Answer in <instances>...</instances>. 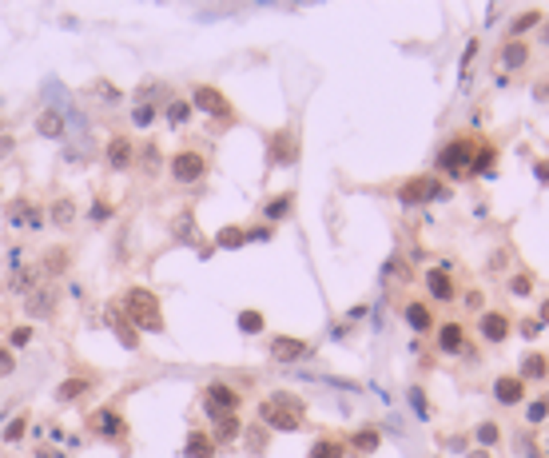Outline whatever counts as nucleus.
Listing matches in <instances>:
<instances>
[{"label": "nucleus", "instance_id": "bb28decb", "mask_svg": "<svg viewBox=\"0 0 549 458\" xmlns=\"http://www.w3.org/2000/svg\"><path fill=\"white\" fill-rule=\"evenodd\" d=\"M541 24V9H529V12H518L513 16V24H509V40H521L529 28H538Z\"/></svg>", "mask_w": 549, "mask_h": 458}, {"label": "nucleus", "instance_id": "f3484780", "mask_svg": "<svg viewBox=\"0 0 549 458\" xmlns=\"http://www.w3.org/2000/svg\"><path fill=\"white\" fill-rule=\"evenodd\" d=\"M518 378L521 383H545L549 378V355H541V351H526L518 363Z\"/></svg>", "mask_w": 549, "mask_h": 458}, {"label": "nucleus", "instance_id": "4468645a", "mask_svg": "<svg viewBox=\"0 0 549 458\" xmlns=\"http://www.w3.org/2000/svg\"><path fill=\"white\" fill-rule=\"evenodd\" d=\"M509 315L506 311H482L478 315V335H482V343H506L509 339Z\"/></svg>", "mask_w": 549, "mask_h": 458}, {"label": "nucleus", "instance_id": "5701e85b", "mask_svg": "<svg viewBox=\"0 0 549 458\" xmlns=\"http://www.w3.org/2000/svg\"><path fill=\"white\" fill-rule=\"evenodd\" d=\"M382 447V430L379 427H359L350 430V450H359V454H374Z\"/></svg>", "mask_w": 549, "mask_h": 458}, {"label": "nucleus", "instance_id": "c85d7f7f", "mask_svg": "<svg viewBox=\"0 0 549 458\" xmlns=\"http://www.w3.org/2000/svg\"><path fill=\"white\" fill-rule=\"evenodd\" d=\"M40 279H44L40 267H24V271H16V279H12V291H16V295H28V291L40 287Z\"/></svg>", "mask_w": 549, "mask_h": 458}, {"label": "nucleus", "instance_id": "423d86ee", "mask_svg": "<svg viewBox=\"0 0 549 458\" xmlns=\"http://www.w3.org/2000/svg\"><path fill=\"white\" fill-rule=\"evenodd\" d=\"M243 398L235 387H227V383H207V391H203V415L211 418V422H219V418L227 415H239Z\"/></svg>", "mask_w": 549, "mask_h": 458}, {"label": "nucleus", "instance_id": "393cba45", "mask_svg": "<svg viewBox=\"0 0 549 458\" xmlns=\"http://www.w3.org/2000/svg\"><path fill=\"white\" fill-rule=\"evenodd\" d=\"M183 454L187 458H215V442H211L207 430H191L187 442H183Z\"/></svg>", "mask_w": 549, "mask_h": 458}, {"label": "nucleus", "instance_id": "3c124183", "mask_svg": "<svg viewBox=\"0 0 549 458\" xmlns=\"http://www.w3.org/2000/svg\"><path fill=\"white\" fill-rule=\"evenodd\" d=\"M469 458H489L486 450H469Z\"/></svg>", "mask_w": 549, "mask_h": 458}, {"label": "nucleus", "instance_id": "a211bd4d", "mask_svg": "<svg viewBox=\"0 0 549 458\" xmlns=\"http://www.w3.org/2000/svg\"><path fill=\"white\" fill-rule=\"evenodd\" d=\"M529 56H533V52H529L526 40H506V44H501V52H498V60H501V68H506V72H521L529 64Z\"/></svg>", "mask_w": 549, "mask_h": 458}, {"label": "nucleus", "instance_id": "aec40b11", "mask_svg": "<svg viewBox=\"0 0 549 458\" xmlns=\"http://www.w3.org/2000/svg\"><path fill=\"white\" fill-rule=\"evenodd\" d=\"M290 212H295V192H279V195H271L267 204L259 207V215L267 219V224H279V219H287Z\"/></svg>", "mask_w": 549, "mask_h": 458}, {"label": "nucleus", "instance_id": "2f4dec72", "mask_svg": "<svg viewBox=\"0 0 549 458\" xmlns=\"http://www.w3.org/2000/svg\"><path fill=\"white\" fill-rule=\"evenodd\" d=\"M88 387H92L88 378H68V383H60V387H56V403H72V398H80Z\"/></svg>", "mask_w": 549, "mask_h": 458}, {"label": "nucleus", "instance_id": "9b49d317", "mask_svg": "<svg viewBox=\"0 0 549 458\" xmlns=\"http://www.w3.org/2000/svg\"><path fill=\"white\" fill-rule=\"evenodd\" d=\"M434 343H438L442 355L458 359L469 351V331L462 323H442V327H434Z\"/></svg>", "mask_w": 549, "mask_h": 458}, {"label": "nucleus", "instance_id": "4c0bfd02", "mask_svg": "<svg viewBox=\"0 0 549 458\" xmlns=\"http://www.w3.org/2000/svg\"><path fill=\"white\" fill-rule=\"evenodd\" d=\"M509 291H513L518 299H529V295H533V275H529V271H518L513 279H509Z\"/></svg>", "mask_w": 549, "mask_h": 458}, {"label": "nucleus", "instance_id": "a19ab883", "mask_svg": "<svg viewBox=\"0 0 549 458\" xmlns=\"http://www.w3.org/2000/svg\"><path fill=\"white\" fill-rule=\"evenodd\" d=\"M88 219H92V224H108V219H112V207H108V204H100V200H96V204L88 207Z\"/></svg>", "mask_w": 549, "mask_h": 458}, {"label": "nucleus", "instance_id": "c756f323", "mask_svg": "<svg viewBox=\"0 0 549 458\" xmlns=\"http://www.w3.org/2000/svg\"><path fill=\"white\" fill-rule=\"evenodd\" d=\"M239 331L243 335H263V327H267V319H263V311H255V307H247V311H239Z\"/></svg>", "mask_w": 549, "mask_h": 458}, {"label": "nucleus", "instance_id": "39448f33", "mask_svg": "<svg viewBox=\"0 0 549 458\" xmlns=\"http://www.w3.org/2000/svg\"><path fill=\"white\" fill-rule=\"evenodd\" d=\"M187 104L195 108V112H207V116H215V120H223V124L235 120V104H231L215 84H195L191 96H187Z\"/></svg>", "mask_w": 549, "mask_h": 458}, {"label": "nucleus", "instance_id": "f8f14e48", "mask_svg": "<svg viewBox=\"0 0 549 458\" xmlns=\"http://www.w3.org/2000/svg\"><path fill=\"white\" fill-rule=\"evenodd\" d=\"M267 355L275 359V363H299V359L310 355V343L307 339H295V335H271Z\"/></svg>", "mask_w": 549, "mask_h": 458}, {"label": "nucleus", "instance_id": "412c9836", "mask_svg": "<svg viewBox=\"0 0 549 458\" xmlns=\"http://www.w3.org/2000/svg\"><path fill=\"white\" fill-rule=\"evenodd\" d=\"M92 427L100 430V438H128V422H124L116 410H100V415H92Z\"/></svg>", "mask_w": 549, "mask_h": 458}, {"label": "nucleus", "instance_id": "ea45409f", "mask_svg": "<svg viewBox=\"0 0 549 458\" xmlns=\"http://www.w3.org/2000/svg\"><path fill=\"white\" fill-rule=\"evenodd\" d=\"M131 124H136V128H151V124H156V108H148V104H140V108L131 112Z\"/></svg>", "mask_w": 549, "mask_h": 458}, {"label": "nucleus", "instance_id": "473e14b6", "mask_svg": "<svg viewBox=\"0 0 549 458\" xmlns=\"http://www.w3.org/2000/svg\"><path fill=\"white\" fill-rule=\"evenodd\" d=\"M36 132L48 136V140H60V136H64V120L56 112H44L40 120H36Z\"/></svg>", "mask_w": 549, "mask_h": 458}, {"label": "nucleus", "instance_id": "6e6552de", "mask_svg": "<svg viewBox=\"0 0 549 458\" xmlns=\"http://www.w3.org/2000/svg\"><path fill=\"white\" fill-rule=\"evenodd\" d=\"M136 156H140V148L124 132H116L108 140V148H104V163H108L112 172H131V168H136Z\"/></svg>", "mask_w": 549, "mask_h": 458}, {"label": "nucleus", "instance_id": "e433bc0d", "mask_svg": "<svg viewBox=\"0 0 549 458\" xmlns=\"http://www.w3.org/2000/svg\"><path fill=\"white\" fill-rule=\"evenodd\" d=\"M24 430H28V415H16V418L9 422V427L0 430V442H21Z\"/></svg>", "mask_w": 549, "mask_h": 458}, {"label": "nucleus", "instance_id": "1a4fd4ad", "mask_svg": "<svg viewBox=\"0 0 549 458\" xmlns=\"http://www.w3.org/2000/svg\"><path fill=\"white\" fill-rule=\"evenodd\" d=\"M56 307H60V287H56V283H40L36 291L24 295V311H28V319H52V315H56Z\"/></svg>", "mask_w": 549, "mask_h": 458}, {"label": "nucleus", "instance_id": "8fccbe9b", "mask_svg": "<svg viewBox=\"0 0 549 458\" xmlns=\"http://www.w3.org/2000/svg\"><path fill=\"white\" fill-rule=\"evenodd\" d=\"M541 450H545V458H549V430H545V438H541Z\"/></svg>", "mask_w": 549, "mask_h": 458}, {"label": "nucleus", "instance_id": "79ce46f5", "mask_svg": "<svg viewBox=\"0 0 549 458\" xmlns=\"http://www.w3.org/2000/svg\"><path fill=\"white\" fill-rule=\"evenodd\" d=\"M32 343V327H16L9 335V347H28Z\"/></svg>", "mask_w": 549, "mask_h": 458}, {"label": "nucleus", "instance_id": "72a5a7b5", "mask_svg": "<svg viewBox=\"0 0 549 458\" xmlns=\"http://www.w3.org/2000/svg\"><path fill=\"white\" fill-rule=\"evenodd\" d=\"M48 215H52V224L68 227V224H76V204H72V200H56Z\"/></svg>", "mask_w": 549, "mask_h": 458}, {"label": "nucleus", "instance_id": "37998d69", "mask_svg": "<svg viewBox=\"0 0 549 458\" xmlns=\"http://www.w3.org/2000/svg\"><path fill=\"white\" fill-rule=\"evenodd\" d=\"M12 371H16V359H12V351H4V347H0V378H9Z\"/></svg>", "mask_w": 549, "mask_h": 458}, {"label": "nucleus", "instance_id": "f257e3e1", "mask_svg": "<svg viewBox=\"0 0 549 458\" xmlns=\"http://www.w3.org/2000/svg\"><path fill=\"white\" fill-rule=\"evenodd\" d=\"M259 422L271 430L290 435V430H299L307 422V403L299 395H290V391H275V395H267L259 403Z\"/></svg>", "mask_w": 549, "mask_h": 458}, {"label": "nucleus", "instance_id": "f03ea898", "mask_svg": "<svg viewBox=\"0 0 549 458\" xmlns=\"http://www.w3.org/2000/svg\"><path fill=\"white\" fill-rule=\"evenodd\" d=\"M120 311L136 331H151V335H160L163 331L160 299H156V291H148V287H128L124 299H120Z\"/></svg>", "mask_w": 549, "mask_h": 458}, {"label": "nucleus", "instance_id": "a18cd8bd", "mask_svg": "<svg viewBox=\"0 0 549 458\" xmlns=\"http://www.w3.org/2000/svg\"><path fill=\"white\" fill-rule=\"evenodd\" d=\"M533 175H538V183H549V160H538V163H533Z\"/></svg>", "mask_w": 549, "mask_h": 458}, {"label": "nucleus", "instance_id": "7ed1b4c3", "mask_svg": "<svg viewBox=\"0 0 549 458\" xmlns=\"http://www.w3.org/2000/svg\"><path fill=\"white\" fill-rule=\"evenodd\" d=\"M474 148H478V136H469V132L450 136V140L438 148V172H446L450 180H462V175H469Z\"/></svg>", "mask_w": 549, "mask_h": 458}, {"label": "nucleus", "instance_id": "20e7f679", "mask_svg": "<svg viewBox=\"0 0 549 458\" xmlns=\"http://www.w3.org/2000/svg\"><path fill=\"white\" fill-rule=\"evenodd\" d=\"M168 172L175 183L191 187V183H200L203 175H207V152H200V148H180V152L168 160Z\"/></svg>", "mask_w": 549, "mask_h": 458}, {"label": "nucleus", "instance_id": "dca6fc26", "mask_svg": "<svg viewBox=\"0 0 549 458\" xmlns=\"http://www.w3.org/2000/svg\"><path fill=\"white\" fill-rule=\"evenodd\" d=\"M494 398L501 407H518V403H526V383L518 375H498L494 378Z\"/></svg>", "mask_w": 549, "mask_h": 458}, {"label": "nucleus", "instance_id": "ddd939ff", "mask_svg": "<svg viewBox=\"0 0 549 458\" xmlns=\"http://www.w3.org/2000/svg\"><path fill=\"white\" fill-rule=\"evenodd\" d=\"M422 283H426V291H430L434 303H454V299H458V283H454V275H450L446 267L426 271V275H422Z\"/></svg>", "mask_w": 549, "mask_h": 458}, {"label": "nucleus", "instance_id": "49530a36", "mask_svg": "<svg viewBox=\"0 0 549 458\" xmlns=\"http://www.w3.org/2000/svg\"><path fill=\"white\" fill-rule=\"evenodd\" d=\"M4 156H12V136H4V140H0V160H4Z\"/></svg>", "mask_w": 549, "mask_h": 458}, {"label": "nucleus", "instance_id": "7c9ffc66", "mask_svg": "<svg viewBox=\"0 0 549 458\" xmlns=\"http://www.w3.org/2000/svg\"><path fill=\"white\" fill-rule=\"evenodd\" d=\"M171 231H175V239H183V244H195V239H200V231H195V215L191 212H180V219L171 224Z\"/></svg>", "mask_w": 549, "mask_h": 458}, {"label": "nucleus", "instance_id": "58836bf2", "mask_svg": "<svg viewBox=\"0 0 549 458\" xmlns=\"http://www.w3.org/2000/svg\"><path fill=\"white\" fill-rule=\"evenodd\" d=\"M545 418H549V395H538L526 410V422H545Z\"/></svg>", "mask_w": 549, "mask_h": 458}, {"label": "nucleus", "instance_id": "cd10ccee", "mask_svg": "<svg viewBox=\"0 0 549 458\" xmlns=\"http://www.w3.org/2000/svg\"><path fill=\"white\" fill-rule=\"evenodd\" d=\"M247 244V227H219V235H215V247H223V251H239V247Z\"/></svg>", "mask_w": 549, "mask_h": 458}, {"label": "nucleus", "instance_id": "09e8293b", "mask_svg": "<svg viewBox=\"0 0 549 458\" xmlns=\"http://www.w3.org/2000/svg\"><path fill=\"white\" fill-rule=\"evenodd\" d=\"M538 323H541V327H549V299L541 303V319H538Z\"/></svg>", "mask_w": 549, "mask_h": 458}, {"label": "nucleus", "instance_id": "f704fd0d", "mask_svg": "<svg viewBox=\"0 0 549 458\" xmlns=\"http://www.w3.org/2000/svg\"><path fill=\"white\" fill-rule=\"evenodd\" d=\"M474 438H478L482 450H489V447H498V442H501V427H498V422H482V427L474 430Z\"/></svg>", "mask_w": 549, "mask_h": 458}, {"label": "nucleus", "instance_id": "603ef678", "mask_svg": "<svg viewBox=\"0 0 549 458\" xmlns=\"http://www.w3.org/2000/svg\"><path fill=\"white\" fill-rule=\"evenodd\" d=\"M545 44H549V24H545Z\"/></svg>", "mask_w": 549, "mask_h": 458}, {"label": "nucleus", "instance_id": "de8ad7c7", "mask_svg": "<svg viewBox=\"0 0 549 458\" xmlns=\"http://www.w3.org/2000/svg\"><path fill=\"white\" fill-rule=\"evenodd\" d=\"M466 307H474V311L482 307V295H478V291H469V295H466Z\"/></svg>", "mask_w": 549, "mask_h": 458}, {"label": "nucleus", "instance_id": "4be33fe9", "mask_svg": "<svg viewBox=\"0 0 549 458\" xmlns=\"http://www.w3.org/2000/svg\"><path fill=\"white\" fill-rule=\"evenodd\" d=\"M108 323L116 327V335H120V343L128 347V351H136V347H140V331H136V327H131L128 319H124L120 307H108Z\"/></svg>", "mask_w": 549, "mask_h": 458}, {"label": "nucleus", "instance_id": "a878e982", "mask_svg": "<svg viewBox=\"0 0 549 458\" xmlns=\"http://www.w3.org/2000/svg\"><path fill=\"white\" fill-rule=\"evenodd\" d=\"M239 435H243L239 415H227V418H219V422H215V430H211V442H215V447H227V442H235Z\"/></svg>", "mask_w": 549, "mask_h": 458}, {"label": "nucleus", "instance_id": "c03bdc74", "mask_svg": "<svg viewBox=\"0 0 549 458\" xmlns=\"http://www.w3.org/2000/svg\"><path fill=\"white\" fill-rule=\"evenodd\" d=\"M410 403H414V410H418V418H426V415H430V407H426V395H422L418 387L410 391Z\"/></svg>", "mask_w": 549, "mask_h": 458}, {"label": "nucleus", "instance_id": "6ab92c4d", "mask_svg": "<svg viewBox=\"0 0 549 458\" xmlns=\"http://www.w3.org/2000/svg\"><path fill=\"white\" fill-rule=\"evenodd\" d=\"M498 168V143L494 140H478L474 148V163H469V175H494Z\"/></svg>", "mask_w": 549, "mask_h": 458}, {"label": "nucleus", "instance_id": "c9c22d12", "mask_svg": "<svg viewBox=\"0 0 549 458\" xmlns=\"http://www.w3.org/2000/svg\"><path fill=\"white\" fill-rule=\"evenodd\" d=\"M163 116H168V124H171V128H183V124L191 120V104H187V100H171V104H168V112H163Z\"/></svg>", "mask_w": 549, "mask_h": 458}, {"label": "nucleus", "instance_id": "2eb2a0df", "mask_svg": "<svg viewBox=\"0 0 549 458\" xmlns=\"http://www.w3.org/2000/svg\"><path fill=\"white\" fill-rule=\"evenodd\" d=\"M402 319L410 323V331H418V335H426V331H434V311H430L426 299H410L406 307H402Z\"/></svg>", "mask_w": 549, "mask_h": 458}, {"label": "nucleus", "instance_id": "9d476101", "mask_svg": "<svg viewBox=\"0 0 549 458\" xmlns=\"http://www.w3.org/2000/svg\"><path fill=\"white\" fill-rule=\"evenodd\" d=\"M267 152L275 168H290V163H299V140H295L290 128H279V132L267 136Z\"/></svg>", "mask_w": 549, "mask_h": 458}, {"label": "nucleus", "instance_id": "0eeeda50", "mask_svg": "<svg viewBox=\"0 0 549 458\" xmlns=\"http://www.w3.org/2000/svg\"><path fill=\"white\" fill-rule=\"evenodd\" d=\"M438 195H446V187H442L434 175H410V180L398 183V204H406V207L430 204V200H438Z\"/></svg>", "mask_w": 549, "mask_h": 458}, {"label": "nucleus", "instance_id": "b1692460", "mask_svg": "<svg viewBox=\"0 0 549 458\" xmlns=\"http://www.w3.org/2000/svg\"><path fill=\"white\" fill-rule=\"evenodd\" d=\"M307 458H347V442H342V438L322 435V438H315V442H310Z\"/></svg>", "mask_w": 549, "mask_h": 458}]
</instances>
